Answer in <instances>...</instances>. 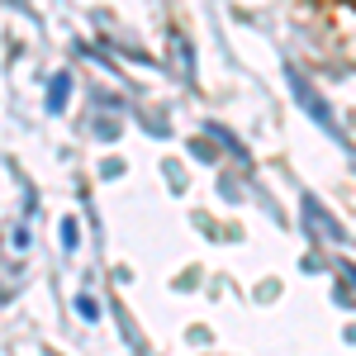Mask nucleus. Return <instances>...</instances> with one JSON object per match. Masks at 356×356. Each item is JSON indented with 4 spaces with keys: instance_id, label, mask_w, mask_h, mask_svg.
Wrapping results in <instances>:
<instances>
[{
    "instance_id": "f257e3e1",
    "label": "nucleus",
    "mask_w": 356,
    "mask_h": 356,
    "mask_svg": "<svg viewBox=\"0 0 356 356\" xmlns=\"http://www.w3.org/2000/svg\"><path fill=\"white\" fill-rule=\"evenodd\" d=\"M290 86H295V95H300V105H304V110L314 114V119H318V124H323L328 134H337V119H332V110L323 105V100H318V90H314V86L304 81V76L295 72V67H290Z\"/></svg>"
},
{
    "instance_id": "39448f33",
    "label": "nucleus",
    "mask_w": 356,
    "mask_h": 356,
    "mask_svg": "<svg viewBox=\"0 0 356 356\" xmlns=\"http://www.w3.org/2000/svg\"><path fill=\"white\" fill-rule=\"evenodd\" d=\"M62 247H67V252H72V247H76V223H72V219L62 223Z\"/></svg>"
},
{
    "instance_id": "f03ea898",
    "label": "nucleus",
    "mask_w": 356,
    "mask_h": 356,
    "mask_svg": "<svg viewBox=\"0 0 356 356\" xmlns=\"http://www.w3.org/2000/svg\"><path fill=\"white\" fill-rule=\"evenodd\" d=\"M304 214H309V219L318 223V228H323L328 238H342V228H337V223H332L328 214H323V204H318V200H309V195H304Z\"/></svg>"
},
{
    "instance_id": "7ed1b4c3",
    "label": "nucleus",
    "mask_w": 356,
    "mask_h": 356,
    "mask_svg": "<svg viewBox=\"0 0 356 356\" xmlns=\"http://www.w3.org/2000/svg\"><path fill=\"white\" fill-rule=\"evenodd\" d=\"M67 90H72V81H67V76H53V95H48V110L53 114L67 110Z\"/></svg>"
},
{
    "instance_id": "0eeeda50",
    "label": "nucleus",
    "mask_w": 356,
    "mask_h": 356,
    "mask_svg": "<svg viewBox=\"0 0 356 356\" xmlns=\"http://www.w3.org/2000/svg\"><path fill=\"white\" fill-rule=\"evenodd\" d=\"M0 5H10V10H24L29 0H0Z\"/></svg>"
},
{
    "instance_id": "20e7f679",
    "label": "nucleus",
    "mask_w": 356,
    "mask_h": 356,
    "mask_svg": "<svg viewBox=\"0 0 356 356\" xmlns=\"http://www.w3.org/2000/svg\"><path fill=\"white\" fill-rule=\"evenodd\" d=\"M76 314H81V318H95L100 309H95V300H90V295H76Z\"/></svg>"
},
{
    "instance_id": "423d86ee",
    "label": "nucleus",
    "mask_w": 356,
    "mask_h": 356,
    "mask_svg": "<svg viewBox=\"0 0 356 356\" xmlns=\"http://www.w3.org/2000/svg\"><path fill=\"white\" fill-rule=\"evenodd\" d=\"M342 280H347V285L356 290V266H342Z\"/></svg>"
}]
</instances>
